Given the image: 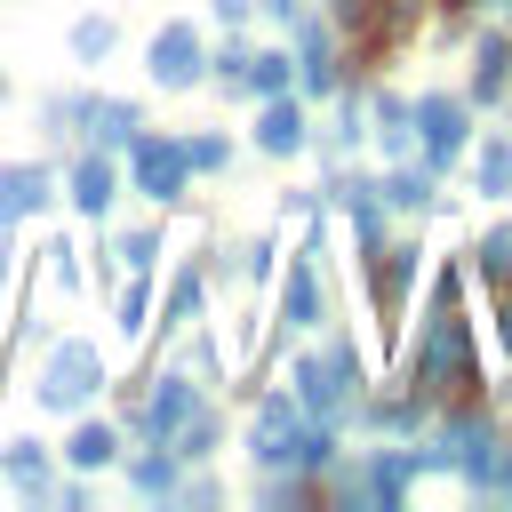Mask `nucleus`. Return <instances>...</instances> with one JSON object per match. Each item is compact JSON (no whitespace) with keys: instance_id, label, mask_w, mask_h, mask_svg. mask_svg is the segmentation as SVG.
Here are the masks:
<instances>
[{"instance_id":"f257e3e1","label":"nucleus","mask_w":512,"mask_h":512,"mask_svg":"<svg viewBox=\"0 0 512 512\" xmlns=\"http://www.w3.org/2000/svg\"><path fill=\"white\" fill-rule=\"evenodd\" d=\"M408 376L432 384V392L472 384V328L456 320V272H440V288H432V320H424V344H416Z\"/></svg>"},{"instance_id":"f03ea898","label":"nucleus","mask_w":512,"mask_h":512,"mask_svg":"<svg viewBox=\"0 0 512 512\" xmlns=\"http://www.w3.org/2000/svg\"><path fill=\"white\" fill-rule=\"evenodd\" d=\"M248 448H256V464H328V432H312L304 424V408H288V400H264L256 408V432H248Z\"/></svg>"},{"instance_id":"7ed1b4c3","label":"nucleus","mask_w":512,"mask_h":512,"mask_svg":"<svg viewBox=\"0 0 512 512\" xmlns=\"http://www.w3.org/2000/svg\"><path fill=\"white\" fill-rule=\"evenodd\" d=\"M296 392H304V408H312V416H344V408H352V392H360V352H352V344L312 352V360L296 368Z\"/></svg>"},{"instance_id":"20e7f679","label":"nucleus","mask_w":512,"mask_h":512,"mask_svg":"<svg viewBox=\"0 0 512 512\" xmlns=\"http://www.w3.org/2000/svg\"><path fill=\"white\" fill-rule=\"evenodd\" d=\"M96 384H104L96 344H56V352H48V368H40V400H48V408H88V400H96Z\"/></svg>"},{"instance_id":"39448f33","label":"nucleus","mask_w":512,"mask_h":512,"mask_svg":"<svg viewBox=\"0 0 512 512\" xmlns=\"http://www.w3.org/2000/svg\"><path fill=\"white\" fill-rule=\"evenodd\" d=\"M184 176H192V160H184L176 136H136V184H144L152 200H176Z\"/></svg>"},{"instance_id":"423d86ee","label":"nucleus","mask_w":512,"mask_h":512,"mask_svg":"<svg viewBox=\"0 0 512 512\" xmlns=\"http://www.w3.org/2000/svg\"><path fill=\"white\" fill-rule=\"evenodd\" d=\"M152 80L160 88H192L200 80V32L192 24H160L152 32Z\"/></svg>"},{"instance_id":"0eeeda50","label":"nucleus","mask_w":512,"mask_h":512,"mask_svg":"<svg viewBox=\"0 0 512 512\" xmlns=\"http://www.w3.org/2000/svg\"><path fill=\"white\" fill-rule=\"evenodd\" d=\"M48 208V168L40 160H0V224H24Z\"/></svg>"},{"instance_id":"6e6552de","label":"nucleus","mask_w":512,"mask_h":512,"mask_svg":"<svg viewBox=\"0 0 512 512\" xmlns=\"http://www.w3.org/2000/svg\"><path fill=\"white\" fill-rule=\"evenodd\" d=\"M408 120L424 128V152H432V160H456V144H464V104H456V96H416Z\"/></svg>"},{"instance_id":"1a4fd4ad","label":"nucleus","mask_w":512,"mask_h":512,"mask_svg":"<svg viewBox=\"0 0 512 512\" xmlns=\"http://www.w3.org/2000/svg\"><path fill=\"white\" fill-rule=\"evenodd\" d=\"M192 408H200V392H192L184 376H160V392L144 400V432H152V440L168 448V440L184 432V416H192Z\"/></svg>"},{"instance_id":"9d476101","label":"nucleus","mask_w":512,"mask_h":512,"mask_svg":"<svg viewBox=\"0 0 512 512\" xmlns=\"http://www.w3.org/2000/svg\"><path fill=\"white\" fill-rule=\"evenodd\" d=\"M280 320H288V328H312V320H320V272H312V248L288 264V288H280Z\"/></svg>"},{"instance_id":"9b49d317","label":"nucleus","mask_w":512,"mask_h":512,"mask_svg":"<svg viewBox=\"0 0 512 512\" xmlns=\"http://www.w3.org/2000/svg\"><path fill=\"white\" fill-rule=\"evenodd\" d=\"M480 272H488V288H496V320L512 328V224H496V232L480 240Z\"/></svg>"},{"instance_id":"f8f14e48","label":"nucleus","mask_w":512,"mask_h":512,"mask_svg":"<svg viewBox=\"0 0 512 512\" xmlns=\"http://www.w3.org/2000/svg\"><path fill=\"white\" fill-rule=\"evenodd\" d=\"M80 128H88L96 144H136V104H120V96H96V104H80Z\"/></svg>"},{"instance_id":"ddd939ff","label":"nucleus","mask_w":512,"mask_h":512,"mask_svg":"<svg viewBox=\"0 0 512 512\" xmlns=\"http://www.w3.org/2000/svg\"><path fill=\"white\" fill-rule=\"evenodd\" d=\"M256 144H264V152H304V112H296L288 96H272V104H264V128H256Z\"/></svg>"},{"instance_id":"4468645a","label":"nucleus","mask_w":512,"mask_h":512,"mask_svg":"<svg viewBox=\"0 0 512 512\" xmlns=\"http://www.w3.org/2000/svg\"><path fill=\"white\" fill-rule=\"evenodd\" d=\"M408 272H416V248H384V256H376V304H384V320H400Z\"/></svg>"},{"instance_id":"2eb2a0df","label":"nucleus","mask_w":512,"mask_h":512,"mask_svg":"<svg viewBox=\"0 0 512 512\" xmlns=\"http://www.w3.org/2000/svg\"><path fill=\"white\" fill-rule=\"evenodd\" d=\"M72 208H80V216H104V208H112V168H104V160H80V168H72Z\"/></svg>"},{"instance_id":"dca6fc26","label":"nucleus","mask_w":512,"mask_h":512,"mask_svg":"<svg viewBox=\"0 0 512 512\" xmlns=\"http://www.w3.org/2000/svg\"><path fill=\"white\" fill-rule=\"evenodd\" d=\"M112 448H120V440H112V424H80V432L64 440V456H72L80 472H96V464H112Z\"/></svg>"},{"instance_id":"f3484780","label":"nucleus","mask_w":512,"mask_h":512,"mask_svg":"<svg viewBox=\"0 0 512 512\" xmlns=\"http://www.w3.org/2000/svg\"><path fill=\"white\" fill-rule=\"evenodd\" d=\"M472 88H480V96L504 88V40H496V32H480V48H472Z\"/></svg>"},{"instance_id":"a211bd4d","label":"nucleus","mask_w":512,"mask_h":512,"mask_svg":"<svg viewBox=\"0 0 512 512\" xmlns=\"http://www.w3.org/2000/svg\"><path fill=\"white\" fill-rule=\"evenodd\" d=\"M472 184H480V192H512V144H480Z\"/></svg>"},{"instance_id":"6ab92c4d","label":"nucleus","mask_w":512,"mask_h":512,"mask_svg":"<svg viewBox=\"0 0 512 512\" xmlns=\"http://www.w3.org/2000/svg\"><path fill=\"white\" fill-rule=\"evenodd\" d=\"M200 312V272H176V288H168V304H160V328H184Z\"/></svg>"},{"instance_id":"aec40b11","label":"nucleus","mask_w":512,"mask_h":512,"mask_svg":"<svg viewBox=\"0 0 512 512\" xmlns=\"http://www.w3.org/2000/svg\"><path fill=\"white\" fill-rule=\"evenodd\" d=\"M72 56H88V64L112 56V24H104V16H80V24H72Z\"/></svg>"},{"instance_id":"412c9836","label":"nucleus","mask_w":512,"mask_h":512,"mask_svg":"<svg viewBox=\"0 0 512 512\" xmlns=\"http://www.w3.org/2000/svg\"><path fill=\"white\" fill-rule=\"evenodd\" d=\"M240 88H264V96H280V88H288V56H248Z\"/></svg>"},{"instance_id":"4be33fe9","label":"nucleus","mask_w":512,"mask_h":512,"mask_svg":"<svg viewBox=\"0 0 512 512\" xmlns=\"http://www.w3.org/2000/svg\"><path fill=\"white\" fill-rule=\"evenodd\" d=\"M8 472H16V480H24V488H32V496H40V488H48V456H40V448H32V440H16V448H8Z\"/></svg>"},{"instance_id":"5701e85b","label":"nucleus","mask_w":512,"mask_h":512,"mask_svg":"<svg viewBox=\"0 0 512 512\" xmlns=\"http://www.w3.org/2000/svg\"><path fill=\"white\" fill-rule=\"evenodd\" d=\"M328 80H336V56L320 32H304V88H328Z\"/></svg>"},{"instance_id":"b1692460","label":"nucleus","mask_w":512,"mask_h":512,"mask_svg":"<svg viewBox=\"0 0 512 512\" xmlns=\"http://www.w3.org/2000/svg\"><path fill=\"white\" fill-rule=\"evenodd\" d=\"M424 192H432V176H424V168H400V176L384 184V200H392V208H424Z\"/></svg>"},{"instance_id":"393cba45","label":"nucleus","mask_w":512,"mask_h":512,"mask_svg":"<svg viewBox=\"0 0 512 512\" xmlns=\"http://www.w3.org/2000/svg\"><path fill=\"white\" fill-rule=\"evenodd\" d=\"M136 488H144V496H168V488H176V464H168V456H144V464H136Z\"/></svg>"},{"instance_id":"a878e982","label":"nucleus","mask_w":512,"mask_h":512,"mask_svg":"<svg viewBox=\"0 0 512 512\" xmlns=\"http://www.w3.org/2000/svg\"><path fill=\"white\" fill-rule=\"evenodd\" d=\"M184 160H192V168L208 176V168H224L232 152H224V136H192V144H184Z\"/></svg>"},{"instance_id":"bb28decb","label":"nucleus","mask_w":512,"mask_h":512,"mask_svg":"<svg viewBox=\"0 0 512 512\" xmlns=\"http://www.w3.org/2000/svg\"><path fill=\"white\" fill-rule=\"evenodd\" d=\"M376 120H384V144H408V104H384Z\"/></svg>"},{"instance_id":"cd10ccee","label":"nucleus","mask_w":512,"mask_h":512,"mask_svg":"<svg viewBox=\"0 0 512 512\" xmlns=\"http://www.w3.org/2000/svg\"><path fill=\"white\" fill-rule=\"evenodd\" d=\"M152 248H160L152 232H128V240H120V256H128V264H152Z\"/></svg>"},{"instance_id":"c85d7f7f","label":"nucleus","mask_w":512,"mask_h":512,"mask_svg":"<svg viewBox=\"0 0 512 512\" xmlns=\"http://www.w3.org/2000/svg\"><path fill=\"white\" fill-rule=\"evenodd\" d=\"M120 328H128V336L144 328V288H128V296H120Z\"/></svg>"},{"instance_id":"c756f323","label":"nucleus","mask_w":512,"mask_h":512,"mask_svg":"<svg viewBox=\"0 0 512 512\" xmlns=\"http://www.w3.org/2000/svg\"><path fill=\"white\" fill-rule=\"evenodd\" d=\"M248 8H256V0H216V16H224V24H232V16H248Z\"/></svg>"},{"instance_id":"7c9ffc66","label":"nucleus","mask_w":512,"mask_h":512,"mask_svg":"<svg viewBox=\"0 0 512 512\" xmlns=\"http://www.w3.org/2000/svg\"><path fill=\"white\" fill-rule=\"evenodd\" d=\"M264 8H272V16H280V24H288V16H296V0H264Z\"/></svg>"},{"instance_id":"2f4dec72","label":"nucleus","mask_w":512,"mask_h":512,"mask_svg":"<svg viewBox=\"0 0 512 512\" xmlns=\"http://www.w3.org/2000/svg\"><path fill=\"white\" fill-rule=\"evenodd\" d=\"M0 96H8V80H0Z\"/></svg>"}]
</instances>
